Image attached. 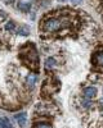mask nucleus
I'll return each mask as SVG.
<instances>
[{
    "mask_svg": "<svg viewBox=\"0 0 103 128\" xmlns=\"http://www.w3.org/2000/svg\"><path fill=\"white\" fill-rule=\"evenodd\" d=\"M21 59L23 60V63L26 66L36 69L37 64H39V55H37V51H36L35 46L31 45V44L25 46L21 50Z\"/></svg>",
    "mask_w": 103,
    "mask_h": 128,
    "instance_id": "1",
    "label": "nucleus"
},
{
    "mask_svg": "<svg viewBox=\"0 0 103 128\" xmlns=\"http://www.w3.org/2000/svg\"><path fill=\"white\" fill-rule=\"evenodd\" d=\"M94 63L99 67H103V51H98L94 55Z\"/></svg>",
    "mask_w": 103,
    "mask_h": 128,
    "instance_id": "7",
    "label": "nucleus"
},
{
    "mask_svg": "<svg viewBox=\"0 0 103 128\" xmlns=\"http://www.w3.org/2000/svg\"><path fill=\"white\" fill-rule=\"evenodd\" d=\"M35 128H52V126H50L49 123L41 122V123H36V124H35Z\"/></svg>",
    "mask_w": 103,
    "mask_h": 128,
    "instance_id": "13",
    "label": "nucleus"
},
{
    "mask_svg": "<svg viewBox=\"0 0 103 128\" xmlns=\"http://www.w3.org/2000/svg\"><path fill=\"white\" fill-rule=\"evenodd\" d=\"M14 118H16L17 123H18L21 127H23V126L26 124V122H27V115H26V113H25V112L16 114V115H14Z\"/></svg>",
    "mask_w": 103,
    "mask_h": 128,
    "instance_id": "6",
    "label": "nucleus"
},
{
    "mask_svg": "<svg viewBox=\"0 0 103 128\" xmlns=\"http://www.w3.org/2000/svg\"><path fill=\"white\" fill-rule=\"evenodd\" d=\"M71 2L74 4H79V3H81V0H71Z\"/></svg>",
    "mask_w": 103,
    "mask_h": 128,
    "instance_id": "14",
    "label": "nucleus"
},
{
    "mask_svg": "<svg viewBox=\"0 0 103 128\" xmlns=\"http://www.w3.org/2000/svg\"><path fill=\"white\" fill-rule=\"evenodd\" d=\"M0 128H13V127H12V123H10L7 118L0 116Z\"/></svg>",
    "mask_w": 103,
    "mask_h": 128,
    "instance_id": "8",
    "label": "nucleus"
},
{
    "mask_svg": "<svg viewBox=\"0 0 103 128\" xmlns=\"http://www.w3.org/2000/svg\"><path fill=\"white\" fill-rule=\"evenodd\" d=\"M5 30H7V31H10V32L14 31V30H16V23L13 22V20H8L7 24H5Z\"/></svg>",
    "mask_w": 103,
    "mask_h": 128,
    "instance_id": "12",
    "label": "nucleus"
},
{
    "mask_svg": "<svg viewBox=\"0 0 103 128\" xmlns=\"http://www.w3.org/2000/svg\"><path fill=\"white\" fill-rule=\"evenodd\" d=\"M13 2H14V0H7V3H9V4H10V3H13Z\"/></svg>",
    "mask_w": 103,
    "mask_h": 128,
    "instance_id": "15",
    "label": "nucleus"
},
{
    "mask_svg": "<svg viewBox=\"0 0 103 128\" xmlns=\"http://www.w3.org/2000/svg\"><path fill=\"white\" fill-rule=\"evenodd\" d=\"M56 67V59L54 58H48L45 60V68L46 69H53Z\"/></svg>",
    "mask_w": 103,
    "mask_h": 128,
    "instance_id": "10",
    "label": "nucleus"
},
{
    "mask_svg": "<svg viewBox=\"0 0 103 128\" xmlns=\"http://www.w3.org/2000/svg\"><path fill=\"white\" fill-rule=\"evenodd\" d=\"M17 34L21 36H27L30 34V28L27 26H21L19 28H17Z\"/></svg>",
    "mask_w": 103,
    "mask_h": 128,
    "instance_id": "9",
    "label": "nucleus"
},
{
    "mask_svg": "<svg viewBox=\"0 0 103 128\" xmlns=\"http://www.w3.org/2000/svg\"><path fill=\"white\" fill-rule=\"evenodd\" d=\"M80 105H81V106H82V108H84V109H89V108H90V106H91L93 104H91L90 99H85V98H84V99L81 100Z\"/></svg>",
    "mask_w": 103,
    "mask_h": 128,
    "instance_id": "11",
    "label": "nucleus"
},
{
    "mask_svg": "<svg viewBox=\"0 0 103 128\" xmlns=\"http://www.w3.org/2000/svg\"><path fill=\"white\" fill-rule=\"evenodd\" d=\"M32 6V0H19L18 2V9L22 12H28Z\"/></svg>",
    "mask_w": 103,
    "mask_h": 128,
    "instance_id": "4",
    "label": "nucleus"
},
{
    "mask_svg": "<svg viewBox=\"0 0 103 128\" xmlns=\"http://www.w3.org/2000/svg\"><path fill=\"white\" fill-rule=\"evenodd\" d=\"M95 95H97V88L95 87H86L82 90V98H85V99H93V98H95Z\"/></svg>",
    "mask_w": 103,
    "mask_h": 128,
    "instance_id": "3",
    "label": "nucleus"
},
{
    "mask_svg": "<svg viewBox=\"0 0 103 128\" xmlns=\"http://www.w3.org/2000/svg\"><path fill=\"white\" fill-rule=\"evenodd\" d=\"M68 22V18H49L46 19L44 24H43V30L45 32H49V34H52V32H57L59 31L62 27H65Z\"/></svg>",
    "mask_w": 103,
    "mask_h": 128,
    "instance_id": "2",
    "label": "nucleus"
},
{
    "mask_svg": "<svg viewBox=\"0 0 103 128\" xmlns=\"http://www.w3.org/2000/svg\"><path fill=\"white\" fill-rule=\"evenodd\" d=\"M36 82H37L36 74H34V73L27 74V77H26V84H27L30 88H34V87H35V84H36Z\"/></svg>",
    "mask_w": 103,
    "mask_h": 128,
    "instance_id": "5",
    "label": "nucleus"
}]
</instances>
